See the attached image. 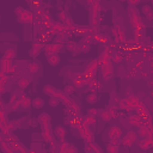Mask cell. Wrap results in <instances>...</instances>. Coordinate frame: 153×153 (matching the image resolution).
I'll use <instances>...</instances> for the list:
<instances>
[{
    "mask_svg": "<svg viewBox=\"0 0 153 153\" xmlns=\"http://www.w3.org/2000/svg\"><path fill=\"white\" fill-rule=\"evenodd\" d=\"M37 122L41 123L42 127V136L43 140L50 145H55V139H54V134L51 131V127H50V116L47 112H43L38 116Z\"/></svg>",
    "mask_w": 153,
    "mask_h": 153,
    "instance_id": "6da1fadb",
    "label": "cell"
},
{
    "mask_svg": "<svg viewBox=\"0 0 153 153\" xmlns=\"http://www.w3.org/2000/svg\"><path fill=\"white\" fill-rule=\"evenodd\" d=\"M128 16H129V22L131 24L133 27H139L140 24L142 23V19H141V16L137 11L136 7H133V6H129L128 7Z\"/></svg>",
    "mask_w": 153,
    "mask_h": 153,
    "instance_id": "7a4b0ae2",
    "label": "cell"
},
{
    "mask_svg": "<svg viewBox=\"0 0 153 153\" xmlns=\"http://www.w3.org/2000/svg\"><path fill=\"white\" fill-rule=\"evenodd\" d=\"M80 133V136L82 137V140L86 142V143H91L93 142V134L92 131L90 130V127H82L80 123H78V128H76Z\"/></svg>",
    "mask_w": 153,
    "mask_h": 153,
    "instance_id": "3957f363",
    "label": "cell"
},
{
    "mask_svg": "<svg viewBox=\"0 0 153 153\" xmlns=\"http://www.w3.org/2000/svg\"><path fill=\"white\" fill-rule=\"evenodd\" d=\"M136 141H137V134H136L135 131H133V130H129V131L124 135V137L121 140V143H122L124 147H130V146H133Z\"/></svg>",
    "mask_w": 153,
    "mask_h": 153,
    "instance_id": "277c9868",
    "label": "cell"
},
{
    "mask_svg": "<svg viewBox=\"0 0 153 153\" xmlns=\"http://www.w3.org/2000/svg\"><path fill=\"white\" fill-rule=\"evenodd\" d=\"M33 19H35V14L29 10H24V12L19 17H17V20L20 24H32Z\"/></svg>",
    "mask_w": 153,
    "mask_h": 153,
    "instance_id": "5b68a950",
    "label": "cell"
},
{
    "mask_svg": "<svg viewBox=\"0 0 153 153\" xmlns=\"http://www.w3.org/2000/svg\"><path fill=\"white\" fill-rule=\"evenodd\" d=\"M100 73H102V76L105 81H109L112 76H114V67L111 63H106V65H103L100 66Z\"/></svg>",
    "mask_w": 153,
    "mask_h": 153,
    "instance_id": "8992f818",
    "label": "cell"
},
{
    "mask_svg": "<svg viewBox=\"0 0 153 153\" xmlns=\"http://www.w3.org/2000/svg\"><path fill=\"white\" fill-rule=\"evenodd\" d=\"M62 47H63L62 44L47 43V44L44 45V54H45L47 56H50V55H53V54H57V53L61 50Z\"/></svg>",
    "mask_w": 153,
    "mask_h": 153,
    "instance_id": "52a82bcc",
    "label": "cell"
},
{
    "mask_svg": "<svg viewBox=\"0 0 153 153\" xmlns=\"http://www.w3.org/2000/svg\"><path fill=\"white\" fill-rule=\"evenodd\" d=\"M109 137L110 139H115V140H120L121 135H122V129L118 126H112L109 129Z\"/></svg>",
    "mask_w": 153,
    "mask_h": 153,
    "instance_id": "ba28073f",
    "label": "cell"
},
{
    "mask_svg": "<svg viewBox=\"0 0 153 153\" xmlns=\"http://www.w3.org/2000/svg\"><path fill=\"white\" fill-rule=\"evenodd\" d=\"M137 146L140 147V149L147 151L153 146V139H147V137L141 139L140 141H137Z\"/></svg>",
    "mask_w": 153,
    "mask_h": 153,
    "instance_id": "9c48e42d",
    "label": "cell"
},
{
    "mask_svg": "<svg viewBox=\"0 0 153 153\" xmlns=\"http://www.w3.org/2000/svg\"><path fill=\"white\" fill-rule=\"evenodd\" d=\"M50 30H51L53 33L56 35V36L65 33V26H63V24L57 23V22H53V25H51V29H50Z\"/></svg>",
    "mask_w": 153,
    "mask_h": 153,
    "instance_id": "30bf717a",
    "label": "cell"
},
{
    "mask_svg": "<svg viewBox=\"0 0 153 153\" xmlns=\"http://www.w3.org/2000/svg\"><path fill=\"white\" fill-rule=\"evenodd\" d=\"M126 99H127V102L131 105V108H133L134 110H136V109L140 106V104H141V100H140V99L136 97V94H134V93L130 94V96H128Z\"/></svg>",
    "mask_w": 153,
    "mask_h": 153,
    "instance_id": "8fae6325",
    "label": "cell"
},
{
    "mask_svg": "<svg viewBox=\"0 0 153 153\" xmlns=\"http://www.w3.org/2000/svg\"><path fill=\"white\" fill-rule=\"evenodd\" d=\"M97 61H98V63H99V67H100V66H103V65H106V63H111L110 55H109L108 53H105V51H103V53L98 56Z\"/></svg>",
    "mask_w": 153,
    "mask_h": 153,
    "instance_id": "7c38bea8",
    "label": "cell"
},
{
    "mask_svg": "<svg viewBox=\"0 0 153 153\" xmlns=\"http://www.w3.org/2000/svg\"><path fill=\"white\" fill-rule=\"evenodd\" d=\"M110 60H111L112 62H115V63H121V62L123 61V57H122L121 51L114 49V50L111 51V54H110Z\"/></svg>",
    "mask_w": 153,
    "mask_h": 153,
    "instance_id": "4fadbf2b",
    "label": "cell"
},
{
    "mask_svg": "<svg viewBox=\"0 0 153 153\" xmlns=\"http://www.w3.org/2000/svg\"><path fill=\"white\" fill-rule=\"evenodd\" d=\"M53 134H54V136H56L57 139H60V140L62 141V140L65 139V135H66V129H65V127H62V126H57V127L54 129Z\"/></svg>",
    "mask_w": 153,
    "mask_h": 153,
    "instance_id": "5bb4252c",
    "label": "cell"
},
{
    "mask_svg": "<svg viewBox=\"0 0 153 153\" xmlns=\"http://www.w3.org/2000/svg\"><path fill=\"white\" fill-rule=\"evenodd\" d=\"M12 66H13V65H12V62H11L10 60L2 57V60H1V71H2L4 73L10 74V71H11Z\"/></svg>",
    "mask_w": 153,
    "mask_h": 153,
    "instance_id": "9a60e30c",
    "label": "cell"
},
{
    "mask_svg": "<svg viewBox=\"0 0 153 153\" xmlns=\"http://www.w3.org/2000/svg\"><path fill=\"white\" fill-rule=\"evenodd\" d=\"M98 68H99V63H98V61H97V60H92V61H91V62L87 65L86 71H88L91 74L96 75V73H97Z\"/></svg>",
    "mask_w": 153,
    "mask_h": 153,
    "instance_id": "2e32d148",
    "label": "cell"
},
{
    "mask_svg": "<svg viewBox=\"0 0 153 153\" xmlns=\"http://www.w3.org/2000/svg\"><path fill=\"white\" fill-rule=\"evenodd\" d=\"M117 108L118 109H121V110H124V111H131V110H134L133 108H131V105L127 102V99L124 98V99H120L118 100V103H117Z\"/></svg>",
    "mask_w": 153,
    "mask_h": 153,
    "instance_id": "e0dca14e",
    "label": "cell"
},
{
    "mask_svg": "<svg viewBox=\"0 0 153 153\" xmlns=\"http://www.w3.org/2000/svg\"><path fill=\"white\" fill-rule=\"evenodd\" d=\"M126 79L128 80H133V79H139V69H136L135 67L128 69V72L126 73Z\"/></svg>",
    "mask_w": 153,
    "mask_h": 153,
    "instance_id": "ac0fdd59",
    "label": "cell"
},
{
    "mask_svg": "<svg viewBox=\"0 0 153 153\" xmlns=\"http://www.w3.org/2000/svg\"><path fill=\"white\" fill-rule=\"evenodd\" d=\"M0 147H1L2 153H13V151H14V148L11 146L10 141H2L0 143Z\"/></svg>",
    "mask_w": 153,
    "mask_h": 153,
    "instance_id": "d6986e66",
    "label": "cell"
},
{
    "mask_svg": "<svg viewBox=\"0 0 153 153\" xmlns=\"http://www.w3.org/2000/svg\"><path fill=\"white\" fill-rule=\"evenodd\" d=\"M47 61L51 66H57L60 63V56H59V54H53L50 56H47Z\"/></svg>",
    "mask_w": 153,
    "mask_h": 153,
    "instance_id": "ffe728a7",
    "label": "cell"
},
{
    "mask_svg": "<svg viewBox=\"0 0 153 153\" xmlns=\"http://www.w3.org/2000/svg\"><path fill=\"white\" fill-rule=\"evenodd\" d=\"M31 80L32 79H27V78H19L18 79V81H17V84H18V86H19V88L20 90H24V88H26L27 86H29V84L31 82Z\"/></svg>",
    "mask_w": 153,
    "mask_h": 153,
    "instance_id": "44dd1931",
    "label": "cell"
},
{
    "mask_svg": "<svg viewBox=\"0 0 153 153\" xmlns=\"http://www.w3.org/2000/svg\"><path fill=\"white\" fill-rule=\"evenodd\" d=\"M140 121H141V118H140L137 115H130V116L128 117V123H129L130 126H134V127H139Z\"/></svg>",
    "mask_w": 153,
    "mask_h": 153,
    "instance_id": "7402d4cb",
    "label": "cell"
},
{
    "mask_svg": "<svg viewBox=\"0 0 153 153\" xmlns=\"http://www.w3.org/2000/svg\"><path fill=\"white\" fill-rule=\"evenodd\" d=\"M66 47H67V50L72 51V54H73L74 51H76V50H80L79 44H76V42H73V41H67Z\"/></svg>",
    "mask_w": 153,
    "mask_h": 153,
    "instance_id": "603a6c76",
    "label": "cell"
},
{
    "mask_svg": "<svg viewBox=\"0 0 153 153\" xmlns=\"http://www.w3.org/2000/svg\"><path fill=\"white\" fill-rule=\"evenodd\" d=\"M141 10H142L143 14L147 17V19L152 20V18H153V10L151 8V6H148V5H145V6H143Z\"/></svg>",
    "mask_w": 153,
    "mask_h": 153,
    "instance_id": "cb8c5ba5",
    "label": "cell"
},
{
    "mask_svg": "<svg viewBox=\"0 0 153 153\" xmlns=\"http://www.w3.org/2000/svg\"><path fill=\"white\" fill-rule=\"evenodd\" d=\"M31 105H32L33 108H36V109H41V108L44 105V100H43L42 98H39V97H36V98H33V99L31 100Z\"/></svg>",
    "mask_w": 153,
    "mask_h": 153,
    "instance_id": "d4e9b609",
    "label": "cell"
},
{
    "mask_svg": "<svg viewBox=\"0 0 153 153\" xmlns=\"http://www.w3.org/2000/svg\"><path fill=\"white\" fill-rule=\"evenodd\" d=\"M118 100H120V98L117 97V93L114 92V91H111L110 92V102H109V105L110 106H116L117 103H118Z\"/></svg>",
    "mask_w": 153,
    "mask_h": 153,
    "instance_id": "484cf974",
    "label": "cell"
},
{
    "mask_svg": "<svg viewBox=\"0 0 153 153\" xmlns=\"http://www.w3.org/2000/svg\"><path fill=\"white\" fill-rule=\"evenodd\" d=\"M19 105H22L23 108H29L30 105H31V99H30V97H27V96H23L20 99H19Z\"/></svg>",
    "mask_w": 153,
    "mask_h": 153,
    "instance_id": "4316f807",
    "label": "cell"
},
{
    "mask_svg": "<svg viewBox=\"0 0 153 153\" xmlns=\"http://www.w3.org/2000/svg\"><path fill=\"white\" fill-rule=\"evenodd\" d=\"M98 116H99V117L102 118V121H104V122H109V121L111 120V117H110L109 112H108L106 110H104V109L98 110Z\"/></svg>",
    "mask_w": 153,
    "mask_h": 153,
    "instance_id": "83f0119b",
    "label": "cell"
},
{
    "mask_svg": "<svg viewBox=\"0 0 153 153\" xmlns=\"http://www.w3.org/2000/svg\"><path fill=\"white\" fill-rule=\"evenodd\" d=\"M16 57V50L14 49H7L5 53H4V59H7V60H10V61H12L13 59Z\"/></svg>",
    "mask_w": 153,
    "mask_h": 153,
    "instance_id": "f1b7e54d",
    "label": "cell"
},
{
    "mask_svg": "<svg viewBox=\"0 0 153 153\" xmlns=\"http://www.w3.org/2000/svg\"><path fill=\"white\" fill-rule=\"evenodd\" d=\"M38 69H39V63H37V62H31L27 65V72L31 74L38 72Z\"/></svg>",
    "mask_w": 153,
    "mask_h": 153,
    "instance_id": "f546056e",
    "label": "cell"
},
{
    "mask_svg": "<svg viewBox=\"0 0 153 153\" xmlns=\"http://www.w3.org/2000/svg\"><path fill=\"white\" fill-rule=\"evenodd\" d=\"M43 92H44L45 94H48V96L54 97V96H55V92H56V88L53 87L51 85H45V86L43 87Z\"/></svg>",
    "mask_w": 153,
    "mask_h": 153,
    "instance_id": "4dcf8cb0",
    "label": "cell"
},
{
    "mask_svg": "<svg viewBox=\"0 0 153 153\" xmlns=\"http://www.w3.org/2000/svg\"><path fill=\"white\" fill-rule=\"evenodd\" d=\"M100 86H102V84L98 81V80H93L90 85H88V88H90V91L91 92H97V90H99L100 88Z\"/></svg>",
    "mask_w": 153,
    "mask_h": 153,
    "instance_id": "1f68e13d",
    "label": "cell"
},
{
    "mask_svg": "<svg viewBox=\"0 0 153 153\" xmlns=\"http://www.w3.org/2000/svg\"><path fill=\"white\" fill-rule=\"evenodd\" d=\"M106 111L109 112V115H110L111 118H118V117H120V114H118L116 106H109V108L106 109Z\"/></svg>",
    "mask_w": 153,
    "mask_h": 153,
    "instance_id": "d6a6232c",
    "label": "cell"
},
{
    "mask_svg": "<svg viewBox=\"0 0 153 153\" xmlns=\"http://www.w3.org/2000/svg\"><path fill=\"white\" fill-rule=\"evenodd\" d=\"M97 99H98V98H97V93H96V92H91L90 94L86 96V102L90 103V104H96Z\"/></svg>",
    "mask_w": 153,
    "mask_h": 153,
    "instance_id": "836d02e7",
    "label": "cell"
},
{
    "mask_svg": "<svg viewBox=\"0 0 153 153\" xmlns=\"http://www.w3.org/2000/svg\"><path fill=\"white\" fill-rule=\"evenodd\" d=\"M7 123H8V121H7L5 109H0V127L4 126V124H7Z\"/></svg>",
    "mask_w": 153,
    "mask_h": 153,
    "instance_id": "e575fe53",
    "label": "cell"
},
{
    "mask_svg": "<svg viewBox=\"0 0 153 153\" xmlns=\"http://www.w3.org/2000/svg\"><path fill=\"white\" fill-rule=\"evenodd\" d=\"M147 133H148V128L146 126H141V127H139V130L136 134L140 135L142 139H145V137H147Z\"/></svg>",
    "mask_w": 153,
    "mask_h": 153,
    "instance_id": "d590c367",
    "label": "cell"
},
{
    "mask_svg": "<svg viewBox=\"0 0 153 153\" xmlns=\"http://www.w3.org/2000/svg\"><path fill=\"white\" fill-rule=\"evenodd\" d=\"M79 48H80V50H81L82 53H88V51H90V43H86V42L80 41Z\"/></svg>",
    "mask_w": 153,
    "mask_h": 153,
    "instance_id": "8d00e7d4",
    "label": "cell"
},
{
    "mask_svg": "<svg viewBox=\"0 0 153 153\" xmlns=\"http://www.w3.org/2000/svg\"><path fill=\"white\" fill-rule=\"evenodd\" d=\"M90 147H91V153H103L102 148L97 143H94V142H91L90 143Z\"/></svg>",
    "mask_w": 153,
    "mask_h": 153,
    "instance_id": "74e56055",
    "label": "cell"
},
{
    "mask_svg": "<svg viewBox=\"0 0 153 153\" xmlns=\"http://www.w3.org/2000/svg\"><path fill=\"white\" fill-rule=\"evenodd\" d=\"M73 85L75 87H78V88H80V87L85 86V82H84L82 79H75V78H73Z\"/></svg>",
    "mask_w": 153,
    "mask_h": 153,
    "instance_id": "f35d334b",
    "label": "cell"
},
{
    "mask_svg": "<svg viewBox=\"0 0 153 153\" xmlns=\"http://www.w3.org/2000/svg\"><path fill=\"white\" fill-rule=\"evenodd\" d=\"M106 152L108 153H118V146H114V145H108L106 147Z\"/></svg>",
    "mask_w": 153,
    "mask_h": 153,
    "instance_id": "ab89813d",
    "label": "cell"
},
{
    "mask_svg": "<svg viewBox=\"0 0 153 153\" xmlns=\"http://www.w3.org/2000/svg\"><path fill=\"white\" fill-rule=\"evenodd\" d=\"M39 53H41V50L39 49H36V48H31L30 50H29V55L31 56V57H37L38 55H39Z\"/></svg>",
    "mask_w": 153,
    "mask_h": 153,
    "instance_id": "60d3db41",
    "label": "cell"
},
{
    "mask_svg": "<svg viewBox=\"0 0 153 153\" xmlns=\"http://www.w3.org/2000/svg\"><path fill=\"white\" fill-rule=\"evenodd\" d=\"M68 146H69V143L66 142L65 140H62L61 141V145H60V153H66V149H67Z\"/></svg>",
    "mask_w": 153,
    "mask_h": 153,
    "instance_id": "b9f144b4",
    "label": "cell"
},
{
    "mask_svg": "<svg viewBox=\"0 0 153 153\" xmlns=\"http://www.w3.org/2000/svg\"><path fill=\"white\" fill-rule=\"evenodd\" d=\"M73 92H74V87L71 86V85H67V86L65 87V90H63V93L67 94V96H71Z\"/></svg>",
    "mask_w": 153,
    "mask_h": 153,
    "instance_id": "7bdbcfd3",
    "label": "cell"
},
{
    "mask_svg": "<svg viewBox=\"0 0 153 153\" xmlns=\"http://www.w3.org/2000/svg\"><path fill=\"white\" fill-rule=\"evenodd\" d=\"M59 103H60V100L57 98H55V97H51L49 99V105H51V106H57Z\"/></svg>",
    "mask_w": 153,
    "mask_h": 153,
    "instance_id": "ee69618b",
    "label": "cell"
},
{
    "mask_svg": "<svg viewBox=\"0 0 153 153\" xmlns=\"http://www.w3.org/2000/svg\"><path fill=\"white\" fill-rule=\"evenodd\" d=\"M8 80V76H7V74L6 73H4L2 71H0V82H6Z\"/></svg>",
    "mask_w": 153,
    "mask_h": 153,
    "instance_id": "f6af8a7d",
    "label": "cell"
},
{
    "mask_svg": "<svg viewBox=\"0 0 153 153\" xmlns=\"http://www.w3.org/2000/svg\"><path fill=\"white\" fill-rule=\"evenodd\" d=\"M66 153H78V148L72 146V145H69L67 147V149H66Z\"/></svg>",
    "mask_w": 153,
    "mask_h": 153,
    "instance_id": "bcb514c9",
    "label": "cell"
},
{
    "mask_svg": "<svg viewBox=\"0 0 153 153\" xmlns=\"http://www.w3.org/2000/svg\"><path fill=\"white\" fill-rule=\"evenodd\" d=\"M87 115H90V116H97L98 115V110L94 109V108H92V109H90L87 111Z\"/></svg>",
    "mask_w": 153,
    "mask_h": 153,
    "instance_id": "7dc6e473",
    "label": "cell"
},
{
    "mask_svg": "<svg viewBox=\"0 0 153 153\" xmlns=\"http://www.w3.org/2000/svg\"><path fill=\"white\" fill-rule=\"evenodd\" d=\"M110 145H114V146H118L120 147V143H121V141L120 140H115V139H110V142H109Z\"/></svg>",
    "mask_w": 153,
    "mask_h": 153,
    "instance_id": "c3c4849f",
    "label": "cell"
},
{
    "mask_svg": "<svg viewBox=\"0 0 153 153\" xmlns=\"http://www.w3.org/2000/svg\"><path fill=\"white\" fill-rule=\"evenodd\" d=\"M23 12H24V8H23V7H17V8L14 10V13H16L18 17H19V16H20Z\"/></svg>",
    "mask_w": 153,
    "mask_h": 153,
    "instance_id": "681fc988",
    "label": "cell"
},
{
    "mask_svg": "<svg viewBox=\"0 0 153 153\" xmlns=\"http://www.w3.org/2000/svg\"><path fill=\"white\" fill-rule=\"evenodd\" d=\"M139 2H140L139 0H129V1H128V4H129L130 6H133V7H135V6H136Z\"/></svg>",
    "mask_w": 153,
    "mask_h": 153,
    "instance_id": "f907efd6",
    "label": "cell"
},
{
    "mask_svg": "<svg viewBox=\"0 0 153 153\" xmlns=\"http://www.w3.org/2000/svg\"><path fill=\"white\" fill-rule=\"evenodd\" d=\"M6 92V87H5V84L4 82H0V94L5 93Z\"/></svg>",
    "mask_w": 153,
    "mask_h": 153,
    "instance_id": "816d5d0a",
    "label": "cell"
},
{
    "mask_svg": "<svg viewBox=\"0 0 153 153\" xmlns=\"http://www.w3.org/2000/svg\"><path fill=\"white\" fill-rule=\"evenodd\" d=\"M59 18H60V19H62V20H65V19L67 18V13H66L65 11H62V12L59 14Z\"/></svg>",
    "mask_w": 153,
    "mask_h": 153,
    "instance_id": "f5cc1de1",
    "label": "cell"
},
{
    "mask_svg": "<svg viewBox=\"0 0 153 153\" xmlns=\"http://www.w3.org/2000/svg\"><path fill=\"white\" fill-rule=\"evenodd\" d=\"M147 85H148L149 88H152V87H153V81H152V80H148V84H147Z\"/></svg>",
    "mask_w": 153,
    "mask_h": 153,
    "instance_id": "db71d44e",
    "label": "cell"
},
{
    "mask_svg": "<svg viewBox=\"0 0 153 153\" xmlns=\"http://www.w3.org/2000/svg\"><path fill=\"white\" fill-rule=\"evenodd\" d=\"M130 94H133V93H131V88L129 87V88L127 90V96H130Z\"/></svg>",
    "mask_w": 153,
    "mask_h": 153,
    "instance_id": "11a10c76",
    "label": "cell"
},
{
    "mask_svg": "<svg viewBox=\"0 0 153 153\" xmlns=\"http://www.w3.org/2000/svg\"><path fill=\"white\" fill-rule=\"evenodd\" d=\"M4 141V137H2V134H1V131H0V143Z\"/></svg>",
    "mask_w": 153,
    "mask_h": 153,
    "instance_id": "9f6ffc18",
    "label": "cell"
},
{
    "mask_svg": "<svg viewBox=\"0 0 153 153\" xmlns=\"http://www.w3.org/2000/svg\"><path fill=\"white\" fill-rule=\"evenodd\" d=\"M0 153H2V152H0Z\"/></svg>",
    "mask_w": 153,
    "mask_h": 153,
    "instance_id": "6f0895ef",
    "label": "cell"
}]
</instances>
